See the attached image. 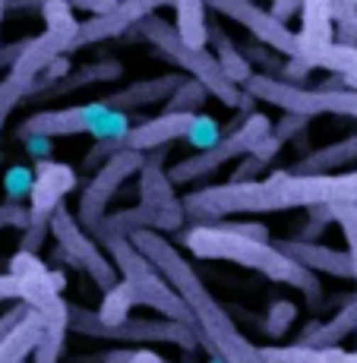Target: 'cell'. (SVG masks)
Here are the masks:
<instances>
[{"label":"cell","instance_id":"6da1fadb","mask_svg":"<svg viewBox=\"0 0 357 363\" xmlns=\"http://www.w3.org/2000/svg\"><path fill=\"white\" fill-rule=\"evenodd\" d=\"M184 215L196 225H219L234 215H269L291 208H323V206H357V171L348 174H294L272 171L263 180L247 184H215L187 193Z\"/></svg>","mask_w":357,"mask_h":363},{"label":"cell","instance_id":"7a4b0ae2","mask_svg":"<svg viewBox=\"0 0 357 363\" xmlns=\"http://www.w3.org/2000/svg\"><path fill=\"white\" fill-rule=\"evenodd\" d=\"M130 243L152 262V269L171 284V291L187 306L193 319L196 345L206 347V354L219 357L221 363H265L260 347L237 329L234 316L215 300L209 284L199 278V272L165 234L139 231L130 237Z\"/></svg>","mask_w":357,"mask_h":363},{"label":"cell","instance_id":"3957f363","mask_svg":"<svg viewBox=\"0 0 357 363\" xmlns=\"http://www.w3.org/2000/svg\"><path fill=\"white\" fill-rule=\"evenodd\" d=\"M180 247L206 262H234L275 284H288L300 291L310 303L323 300V284L313 272L300 269L291 256H285L272 240H253V237L234 234L228 225H193L180 237Z\"/></svg>","mask_w":357,"mask_h":363},{"label":"cell","instance_id":"277c9868","mask_svg":"<svg viewBox=\"0 0 357 363\" xmlns=\"http://www.w3.org/2000/svg\"><path fill=\"white\" fill-rule=\"evenodd\" d=\"M243 92L253 101H265L282 108L285 114L297 117H319V114H339V117H354L357 121V89L348 86L341 76H335L332 82H323L317 89L307 86H291L285 79H272V76L253 73L243 86Z\"/></svg>","mask_w":357,"mask_h":363},{"label":"cell","instance_id":"5b68a950","mask_svg":"<svg viewBox=\"0 0 357 363\" xmlns=\"http://www.w3.org/2000/svg\"><path fill=\"white\" fill-rule=\"evenodd\" d=\"M92 237L98 243H104L101 250L108 253V259L114 262L121 281H127L133 288V294H136V306H149V310H155L162 319L184 323V325H190V332H193V319H190V313H187V306L180 303V297L174 294L171 284H167L165 278L152 269V262L145 259L136 247H133L127 237L108 234V231H95Z\"/></svg>","mask_w":357,"mask_h":363},{"label":"cell","instance_id":"8992f818","mask_svg":"<svg viewBox=\"0 0 357 363\" xmlns=\"http://www.w3.org/2000/svg\"><path fill=\"white\" fill-rule=\"evenodd\" d=\"M136 29L158 54H165L174 67H180L184 73H190V79L199 82V86L206 89L212 99H219L221 104H228V108H241L243 89H237L234 82L221 73L219 60H215V54L209 51V48L184 45V41H180V35H177V29H174V23H165L162 16L143 19Z\"/></svg>","mask_w":357,"mask_h":363},{"label":"cell","instance_id":"52a82bcc","mask_svg":"<svg viewBox=\"0 0 357 363\" xmlns=\"http://www.w3.org/2000/svg\"><path fill=\"white\" fill-rule=\"evenodd\" d=\"M130 130V114L108 108L104 101H86V104H70V108H54V111H38L29 114L19 123L16 136H79V133H92L101 139H123Z\"/></svg>","mask_w":357,"mask_h":363},{"label":"cell","instance_id":"ba28073f","mask_svg":"<svg viewBox=\"0 0 357 363\" xmlns=\"http://www.w3.org/2000/svg\"><path fill=\"white\" fill-rule=\"evenodd\" d=\"M70 332L101 341H121V345H174L184 351L199 347L190 325L174 319H127L121 325H101L95 319V310L76 303H70Z\"/></svg>","mask_w":357,"mask_h":363},{"label":"cell","instance_id":"9c48e42d","mask_svg":"<svg viewBox=\"0 0 357 363\" xmlns=\"http://www.w3.org/2000/svg\"><path fill=\"white\" fill-rule=\"evenodd\" d=\"M269 133H272L269 114L253 111V114L243 117V121L237 123L228 136H221L212 149H202V152H196V155H190V158H180V162L167 171V180H171L174 186H184V184H193V180L206 177V174H215L228 162L243 158L247 152H253L256 145L269 136Z\"/></svg>","mask_w":357,"mask_h":363},{"label":"cell","instance_id":"30bf717a","mask_svg":"<svg viewBox=\"0 0 357 363\" xmlns=\"http://www.w3.org/2000/svg\"><path fill=\"white\" fill-rule=\"evenodd\" d=\"M48 237H54V243H57L60 253H64L76 269L86 272L101 294L121 281V275H117L114 262L108 259V253L101 250V243H98L95 237L76 221V215L70 212L67 206L54 208L51 221H48Z\"/></svg>","mask_w":357,"mask_h":363},{"label":"cell","instance_id":"8fae6325","mask_svg":"<svg viewBox=\"0 0 357 363\" xmlns=\"http://www.w3.org/2000/svg\"><path fill=\"white\" fill-rule=\"evenodd\" d=\"M143 162H145L143 152L121 149L95 171V177L89 180V186L79 193V208L73 212L76 221H79L89 234H92L98 228V221L108 215V206H111V199L117 196V190H121L130 177H136L139 174Z\"/></svg>","mask_w":357,"mask_h":363},{"label":"cell","instance_id":"7c38bea8","mask_svg":"<svg viewBox=\"0 0 357 363\" xmlns=\"http://www.w3.org/2000/svg\"><path fill=\"white\" fill-rule=\"evenodd\" d=\"M206 10H215L219 16L243 26V29L253 35L256 45L269 48L275 54H285L288 60H300L297 32H291L285 23H278L269 10L256 6L253 0H206Z\"/></svg>","mask_w":357,"mask_h":363},{"label":"cell","instance_id":"4fadbf2b","mask_svg":"<svg viewBox=\"0 0 357 363\" xmlns=\"http://www.w3.org/2000/svg\"><path fill=\"white\" fill-rule=\"evenodd\" d=\"M162 6H171V0H117L111 10L79 23L76 38H73V51L98 45V41L121 38V35H127L130 29H136L143 19L155 16V10H162Z\"/></svg>","mask_w":357,"mask_h":363},{"label":"cell","instance_id":"5bb4252c","mask_svg":"<svg viewBox=\"0 0 357 363\" xmlns=\"http://www.w3.org/2000/svg\"><path fill=\"white\" fill-rule=\"evenodd\" d=\"M79 184V174H76L73 164L67 162H35L32 167V190H29V218L35 221H51L54 208L64 206V199L76 190Z\"/></svg>","mask_w":357,"mask_h":363},{"label":"cell","instance_id":"9a60e30c","mask_svg":"<svg viewBox=\"0 0 357 363\" xmlns=\"http://www.w3.org/2000/svg\"><path fill=\"white\" fill-rule=\"evenodd\" d=\"M193 121H196V114L165 111V114L149 117V121L130 127L127 136L121 139V145H123V149H133V152L149 155V152H155V149H167V145L177 143V139H187V136H190Z\"/></svg>","mask_w":357,"mask_h":363},{"label":"cell","instance_id":"2e32d148","mask_svg":"<svg viewBox=\"0 0 357 363\" xmlns=\"http://www.w3.org/2000/svg\"><path fill=\"white\" fill-rule=\"evenodd\" d=\"M187 221L184 208H174V212H162V208H149V206H133V208H121L114 215H104L98 221L95 231H108V234H121L130 237L139 231H155V234H174L180 231ZM92 231V234H95Z\"/></svg>","mask_w":357,"mask_h":363},{"label":"cell","instance_id":"e0dca14e","mask_svg":"<svg viewBox=\"0 0 357 363\" xmlns=\"http://www.w3.org/2000/svg\"><path fill=\"white\" fill-rule=\"evenodd\" d=\"M300 60L310 67L319 64V57L335 45L332 32V0H300Z\"/></svg>","mask_w":357,"mask_h":363},{"label":"cell","instance_id":"ac0fdd59","mask_svg":"<svg viewBox=\"0 0 357 363\" xmlns=\"http://www.w3.org/2000/svg\"><path fill=\"white\" fill-rule=\"evenodd\" d=\"M285 256H291L300 269L313 272V275H332V278H351V259L345 250H332L317 240H282L278 243Z\"/></svg>","mask_w":357,"mask_h":363},{"label":"cell","instance_id":"d6986e66","mask_svg":"<svg viewBox=\"0 0 357 363\" xmlns=\"http://www.w3.org/2000/svg\"><path fill=\"white\" fill-rule=\"evenodd\" d=\"M162 162H165V149H155L145 155L143 167H139V206L174 212V208H184V202L177 196V186L167 180Z\"/></svg>","mask_w":357,"mask_h":363},{"label":"cell","instance_id":"ffe728a7","mask_svg":"<svg viewBox=\"0 0 357 363\" xmlns=\"http://www.w3.org/2000/svg\"><path fill=\"white\" fill-rule=\"evenodd\" d=\"M180 82H184V76L180 73H165V76H155V79H139V82H130V86L121 89V92H111L108 99H104V104L114 108V111L130 114V111L145 108V104L167 101Z\"/></svg>","mask_w":357,"mask_h":363},{"label":"cell","instance_id":"44dd1931","mask_svg":"<svg viewBox=\"0 0 357 363\" xmlns=\"http://www.w3.org/2000/svg\"><path fill=\"white\" fill-rule=\"evenodd\" d=\"M357 332V306L354 300H348L345 306H341L339 313H335L332 319H326V323H310L304 329L294 345H304V347H339L341 341L348 338V335Z\"/></svg>","mask_w":357,"mask_h":363},{"label":"cell","instance_id":"7402d4cb","mask_svg":"<svg viewBox=\"0 0 357 363\" xmlns=\"http://www.w3.org/2000/svg\"><path fill=\"white\" fill-rule=\"evenodd\" d=\"M41 332H45V319L35 310H26V316L16 323V329L0 341V363H29L32 351L41 341Z\"/></svg>","mask_w":357,"mask_h":363},{"label":"cell","instance_id":"603a6c76","mask_svg":"<svg viewBox=\"0 0 357 363\" xmlns=\"http://www.w3.org/2000/svg\"><path fill=\"white\" fill-rule=\"evenodd\" d=\"M265 363H357V351L341 347H304V345H265L260 347Z\"/></svg>","mask_w":357,"mask_h":363},{"label":"cell","instance_id":"cb8c5ba5","mask_svg":"<svg viewBox=\"0 0 357 363\" xmlns=\"http://www.w3.org/2000/svg\"><path fill=\"white\" fill-rule=\"evenodd\" d=\"M174 29L180 41L190 48H209V23H206V0H171Z\"/></svg>","mask_w":357,"mask_h":363},{"label":"cell","instance_id":"d4e9b609","mask_svg":"<svg viewBox=\"0 0 357 363\" xmlns=\"http://www.w3.org/2000/svg\"><path fill=\"white\" fill-rule=\"evenodd\" d=\"M357 162V133L348 139H341V143H332V145H323V149L310 152L307 158H300L297 171L294 174H332V167H345Z\"/></svg>","mask_w":357,"mask_h":363},{"label":"cell","instance_id":"484cf974","mask_svg":"<svg viewBox=\"0 0 357 363\" xmlns=\"http://www.w3.org/2000/svg\"><path fill=\"white\" fill-rule=\"evenodd\" d=\"M123 73V67L117 60H98V64L79 67V69H70L64 79H57L45 95H70V92H79L86 86H95V82H111Z\"/></svg>","mask_w":357,"mask_h":363},{"label":"cell","instance_id":"4316f807","mask_svg":"<svg viewBox=\"0 0 357 363\" xmlns=\"http://www.w3.org/2000/svg\"><path fill=\"white\" fill-rule=\"evenodd\" d=\"M209 45H215V51H219V54H215V60H219L221 73H225L237 89L247 86V79L253 76V67L243 60V54L237 51V45L228 38V32L212 29V26H209Z\"/></svg>","mask_w":357,"mask_h":363},{"label":"cell","instance_id":"83f0119b","mask_svg":"<svg viewBox=\"0 0 357 363\" xmlns=\"http://www.w3.org/2000/svg\"><path fill=\"white\" fill-rule=\"evenodd\" d=\"M317 67H326L332 69L335 76L348 82L351 89H357V48H348V45H329V51L319 57Z\"/></svg>","mask_w":357,"mask_h":363},{"label":"cell","instance_id":"f1b7e54d","mask_svg":"<svg viewBox=\"0 0 357 363\" xmlns=\"http://www.w3.org/2000/svg\"><path fill=\"white\" fill-rule=\"evenodd\" d=\"M329 212H332V221L341 228V234H345V243H348L345 253H348V259H351V278L357 281V206L341 202V206H329ZM354 306H357V294H354Z\"/></svg>","mask_w":357,"mask_h":363},{"label":"cell","instance_id":"f546056e","mask_svg":"<svg viewBox=\"0 0 357 363\" xmlns=\"http://www.w3.org/2000/svg\"><path fill=\"white\" fill-rule=\"evenodd\" d=\"M294 319H297V306H294L288 297H278V300H272L269 310H265V316H263V332L269 335V338L278 341V338H285V335L291 332Z\"/></svg>","mask_w":357,"mask_h":363},{"label":"cell","instance_id":"4dcf8cb0","mask_svg":"<svg viewBox=\"0 0 357 363\" xmlns=\"http://www.w3.org/2000/svg\"><path fill=\"white\" fill-rule=\"evenodd\" d=\"M209 92L199 86L196 79H184L177 89H174V95L167 99V111H180V114H199V108L206 104Z\"/></svg>","mask_w":357,"mask_h":363},{"label":"cell","instance_id":"1f68e13d","mask_svg":"<svg viewBox=\"0 0 357 363\" xmlns=\"http://www.w3.org/2000/svg\"><path fill=\"white\" fill-rule=\"evenodd\" d=\"M48 0H6V13L10 10H29V6H45ZM60 4H67L70 10H86V13H92V16H98V13H104V10H111V6L117 4V0H60Z\"/></svg>","mask_w":357,"mask_h":363},{"label":"cell","instance_id":"d6a6232c","mask_svg":"<svg viewBox=\"0 0 357 363\" xmlns=\"http://www.w3.org/2000/svg\"><path fill=\"white\" fill-rule=\"evenodd\" d=\"M219 139H221V127L209 114H202V111H199V114H196V121H193V127H190V136H187V143L196 145V149L202 152V149H212Z\"/></svg>","mask_w":357,"mask_h":363},{"label":"cell","instance_id":"836d02e7","mask_svg":"<svg viewBox=\"0 0 357 363\" xmlns=\"http://www.w3.org/2000/svg\"><path fill=\"white\" fill-rule=\"evenodd\" d=\"M4 190H6V202H23L32 190V167L13 164L4 174Z\"/></svg>","mask_w":357,"mask_h":363},{"label":"cell","instance_id":"e575fe53","mask_svg":"<svg viewBox=\"0 0 357 363\" xmlns=\"http://www.w3.org/2000/svg\"><path fill=\"white\" fill-rule=\"evenodd\" d=\"M29 225V208L23 202H0V231H23Z\"/></svg>","mask_w":357,"mask_h":363},{"label":"cell","instance_id":"d590c367","mask_svg":"<svg viewBox=\"0 0 357 363\" xmlns=\"http://www.w3.org/2000/svg\"><path fill=\"white\" fill-rule=\"evenodd\" d=\"M307 123H310V121H307V117L288 114V117H282V121H278V123H272V136H275L278 143L285 145V143H288V139L297 136V133H304V130H307Z\"/></svg>","mask_w":357,"mask_h":363},{"label":"cell","instance_id":"8d00e7d4","mask_svg":"<svg viewBox=\"0 0 357 363\" xmlns=\"http://www.w3.org/2000/svg\"><path fill=\"white\" fill-rule=\"evenodd\" d=\"M221 225H228L234 234L253 237V240H269V228L260 225V221H221Z\"/></svg>","mask_w":357,"mask_h":363},{"label":"cell","instance_id":"74e56055","mask_svg":"<svg viewBox=\"0 0 357 363\" xmlns=\"http://www.w3.org/2000/svg\"><path fill=\"white\" fill-rule=\"evenodd\" d=\"M133 354H136V347H114V351L95 354V357L76 360V363H133Z\"/></svg>","mask_w":357,"mask_h":363},{"label":"cell","instance_id":"f35d334b","mask_svg":"<svg viewBox=\"0 0 357 363\" xmlns=\"http://www.w3.org/2000/svg\"><path fill=\"white\" fill-rule=\"evenodd\" d=\"M26 310H29L26 303H13L10 310H4V316H0V341H4L13 329H16V323L26 316Z\"/></svg>","mask_w":357,"mask_h":363},{"label":"cell","instance_id":"ab89813d","mask_svg":"<svg viewBox=\"0 0 357 363\" xmlns=\"http://www.w3.org/2000/svg\"><path fill=\"white\" fill-rule=\"evenodd\" d=\"M26 145V152H29L32 158H38V162H48V155H51V139L45 136H19Z\"/></svg>","mask_w":357,"mask_h":363},{"label":"cell","instance_id":"60d3db41","mask_svg":"<svg viewBox=\"0 0 357 363\" xmlns=\"http://www.w3.org/2000/svg\"><path fill=\"white\" fill-rule=\"evenodd\" d=\"M0 303H19V278L13 272L0 275Z\"/></svg>","mask_w":357,"mask_h":363},{"label":"cell","instance_id":"b9f144b4","mask_svg":"<svg viewBox=\"0 0 357 363\" xmlns=\"http://www.w3.org/2000/svg\"><path fill=\"white\" fill-rule=\"evenodd\" d=\"M297 10H300V0H272V6H269V13L278 19V23L291 19Z\"/></svg>","mask_w":357,"mask_h":363},{"label":"cell","instance_id":"7bdbcfd3","mask_svg":"<svg viewBox=\"0 0 357 363\" xmlns=\"http://www.w3.org/2000/svg\"><path fill=\"white\" fill-rule=\"evenodd\" d=\"M357 13V0H332V23Z\"/></svg>","mask_w":357,"mask_h":363},{"label":"cell","instance_id":"ee69618b","mask_svg":"<svg viewBox=\"0 0 357 363\" xmlns=\"http://www.w3.org/2000/svg\"><path fill=\"white\" fill-rule=\"evenodd\" d=\"M133 363H165V360H162V354H155L152 347H136Z\"/></svg>","mask_w":357,"mask_h":363},{"label":"cell","instance_id":"f6af8a7d","mask_svg":"<svg viewBox=\"0 0 357 363\" xmlns=\"http://www.w3.org/2000/svg\"><path fill=\"white\" fill-rule=\"evenodd\" d=\"M4 13H6V0H0V26H4Z\"/></svg>","mask_w":357,"mask_h":363}]
</instances>
